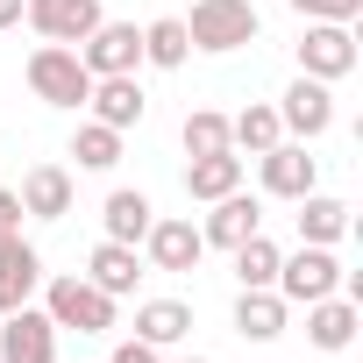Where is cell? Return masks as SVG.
I'll use <instances>...</instances> for the list:
<instances>
[{
  "instance_id": "cell-1",
  "label": "cell",
  "mask_w": 363,
  "mask_h": 363,
  "mask_svg": "<svg viewBox=\"0 0 363 363\" xmlns=\"http://www.w3.org/2000/svg\"><path fill=\"white\" fill-rule=\"evenodd\" d=\"M186 22V36H193V50H242V43H257V29H264V15L250 8V0H193V15H178Z\"/></svg>"
},
{
  "instance_id": "cell-2",
  "label": "cell",
  "mask_w": 363,
  "mask_h": 363,
  "mask_svg": "<svg viewBox=\"0 0 363 363\" xmlns=\"http://www.w3.org/2000/svg\"><path fill=\"white\" fill-rule=\"evenodd\" d=\"M29 93H36L43 107H86L93 72L79 65L72 43H43V50H29Z\"/></svg>"
},
{
  "instance_id": "cell-3",
  "label": "cell",
  "mask_w": 363,
  "mask_h": 363,
  "mask_svg": "<svg viewBox=\"0 0 363 363\" xmlns=\"http://www.w3.org/2000/svg\"><path fill=\"white\" fill-rule=\"evenodd\" d=\"M271 292H278L285 306H313V299L342 292V264H335V250H320V242H299V257H278V278H271Z\"/></svg>"
},
{
  "instance_id": "cell-4",
  "label": "cell",
  "mask_w": 363,
  "mask_h": 363,
  "mask_svg": "<svg viewBox=\"0 0 363 363\" xmlns=\"http://www.w3.org/2000/svg\"><path fill=\"white\" fill-rule=\"evenodd\" d=\"M43 313L57 320V335H65V328H79V335H107V328H114V299H107L93 278H50Z\"/></svg>"
},
{
  "instance_id": "cell-5",
  "label": "cell",
  "mask_w": 363,
  "mask_h": 363,
  "mask_svg": "<svg viewBox=\"0 0 363 363\" xmlns=\"http://www.w3.org/2000/svg\"><path fill=\"white\" fill-rule=\"evenodd\" d=\"M292 50H299V72L320 79V86H335V79L356 72V29L349 22H306V36Z\"/></svg>"
},
{
  "instance_id": "cell-6",
  "label": "cell",
  "mask_w": 363,
  "mask_h": 363,
  "mask_svg": "<svg viewBox=\"0 0 363 363\" xmlns=\"http://www.w3.org/2000/svg\"><path fill=\"white\" fill-rule=\"evenodd\" d=\"M0 363H57V320L43 306L0 313Z\"/></svg>"
},
{
  "instance_id": "cell-7",
  "label": "cell",
  "mask_w": 363,
  "mask_h": 363,
  "mask_svg": "<svg viewBox=\"0 0 363 363\" xmlns=\"http://www.w3.org/2000/svg\"><path fill=\"white\" fill-rule=\"evenodd\" d=\"M278 128L292 135V143H313V135H328L335 128V93L320 86V79H292L285 86V100H278Z\"/></svg>"
},
{
  "instance_id": "cell-8",
  "label": "cell",
  "mask_w": 363,
  "mask_h": 363,
  "mask_svg": "<svg viewBox=\"0 0 363 363\" xmlns=\"http://www.w3.org/2000/svg\"><path fill=\"white\" fill-rule=\"evenodd\" d=\"M22 22L43 36V43H86L107 15H100V0H29V8H22Z\"/></svg>"
},
{
  "instance_id": "cell-9",
  "label": "cell",
  "mask_w": 363,
  "mask_h": 363,
  "mask_svg": "<svg viewBox=\"0 0 363 363\" xmlns=\"http://www.w3.org/2000/svg\"><path fill=\"white\" fill-rule=\"evenodd\" d=\"M257 178H264L271 200H306L320 186V157H306V143H271L257 157Z\"/></svg>"
},
{
  "instance_id": "cell-10",
  "label": "cell",
  "mask_w": 363,
  "mask_h": 363,
  "mask_svg": "<svg viewBox=\"0 0 363 363\" xmlns=\"http://www.w3.org/2000/svg\"><path fill=\"white\" fill-rule=\"evenodd\" d=\"M79 65H86L93 79H121V72H135V65H143V29H135V22H100V29L79 43Z\"/></svg>"
},
{
  "instance_id": "cell-11",
  "label": "cell",
  "mask_w": 363,
  "mask_h": 363,
  "mask_svg": "<svg viewBox=\"0 0 363 363\" xmlns=\"http://www.w3.org/2000/svg\"><path fill=\"white\" fill-rule=\"evenodd\" d=\"M207 207H214V214L200 221V242H207V250H235V242H250V235L264 228V207H257L242 186L221 193V200H207Z\"/></svg>"
},
{
  "instance_id": "cell-12",
  "label": "cell",
  "mask_w": 363,
  "mask_h": 363,
  "mask_svg": "<svg viewBox=\"0 0 363 363\" xmlns=\"http://www.w3.org/2000/svg\"><path fill=\"white\" fill-rule=\"evenodd\" d=\"M36 285H43V257H36V242L0 235V313L29 306V299H36Z\"/></svg>"
},
{
  "instance_id": "cell-13",
  "label": "cell",
  "mask_w": 363,
  "mask_h": 363,
  "mask_svg": "<svg viewBox=\"0 0 363 363\" xmlns=\"http://www.w3.org/2000/svg\"><path fill=\"white\" fill-rule=\"evenodd\" d=\"M22 214H36V221H65L72 214V200H79V186H72V171L65 164H36V171H22Z\"/></svg>"
},
{
  "instance_id": "cell-14",
  "label": "cell",
  "mask_w": 363,
  "mask_h": 363,
  "mask_svg": "<svg viewBox=\"0 0 363 363\" xmlns=\"http://www.w3.org/2000/svg\"><path fill=\"white\" fill-rule=\"evenodd\" d=\"M157 271H200V257H207V242H200V228L193 221H150V235L135 242Z\"/></svg>"
},
{
  "instance_id": "cell-15",
  "label": "cell",
  "mask_w": 363,
  "mask_h": 363,
  "mask_svg": "<svg viewBox=\"0 0 363 363\" xmlns=\"http://www.w3.org/2000/svg\"><path fill=\"white\" fill-rule=\"evenodd\" d=\"M86 107H93V121H107V128H135L143 114H150V100H143V86H135V72H121V79H93V93H86Z\"/></svg>"
},
{
  "instance_id": "cell-16",
  "label": "cell",
  "mask_w": 363,
  "mask_h": 363,
  "mask_svg": "<svg viewBox=\"0 0 363 363\" xmlns=\"http://www.w3.org/2000/svg\"><path fill=\"white\" fill-rule=\"evenodd\" d=\"M356 328H363V313H356V299H349V292H328V299H313V306H306V342H313V349H328V356H335V349H349V342H356Z\"/></svg>"
},
{
  "instance_id": "cell-17",
  "label": "cell",
  "mask_w": 363,
  "mask_h": 363,
  "mask_svg": "<svg viewBox=\"0 0 363 363\" xmlns=\"http://www.w3.org/2000/svg\"><path fill=\"white\" fill-rule=\"evenodd\" d=\"M299 207V242H320V250H335L342 235H349V200H335V193H306V200H292Z\"/></svg>"
},
{
  "instance_id": "cell-18",
  "label": "cell",
  "mask_w": 363,
  "mask_h": 363,
  "mask_svg": "<svg viewBox=\"0 0 363 363\" xmlns=\"http://www.w3.org/2000/svg\"><path fill=\"white\" fill-rule=\"evenodd\" d=\"M186 335H193V306L186 299H143L135 306V342L171 349V342H186Z\"/></svg>"
},
{
  "instance_id": "cell-19",
  "label": "cell",
  "mask_w": 363,
  "mask_h": 363,
  "mask_svg": "<svg viewBox=\"0 0 363 363\" xmlns=\"http://www.w3.org/2000/svg\"><path fill=\"white\" fill-rule=\"evenodd\" d=\"M79 278H93L107 299H121V292H135V278H143V257H135V242H100V250H93V264H86Z\"/></svg>"
},
{
  "instance_id": "cell-20",
  "label": "cell",
  "mask_w": 363,
  "mask_h": 363,
  "mask_svg": "<svg viewBox=\"0 0 363 363\" xmlns=\"http://www.w3.org/2000/svg\"><path fill=\"white\" fill-rule=\"evenodd\" d=\"M285 313H292V306H285L271 285H257V292L235 299V335H242V342H278V335H285Z\"/></svg>"
},
{
  "instance_id": "cell-21",
  "label": "cell",
  "mask_w": 363,
  "mask_h": 363,
  "mask_svg": "<svg viewBox=\"0 0 363 363\" xmlns=\"http://www.w3.org/2000/svg\"><path fill=\"white\" fill-rule=\"evenodd\" d=\"M242 186V157L235 150H214V157H193L186 164V193L193 200H221V193H235Z\"/></svg>"
},
{
  "instance_id": "cell-22",
  "label": "cell",
  "mask_w": 363,
  "mask_h": 363,
  "mask_svg": "<svg viewBox=\"0 0 363 363\" xmlns=\"http://www.w3.org/2000/svg\"><path fill=\"white\" fill-rule=\"evenodd\" d=\"M100 221H107V242H143L150 235V221H157V207L143 200V193H107V207H100Z\"/></svg>"
},
{
  "instance_id": "cell-23",
  "label": "cell",
  "mask_w": 363,
  "mask_h": 363,
  "mask_svg": "<svg viewBox=\"0 0 363 363\" xmlns=\"http://www.w3.org/2000/svg\"><path fill=\"white\" fill-rule=\"evenodd\" d=\"M186 57H193V36H186V22H178V15H164V22H150V29H143V65L178 72Z\"/></svg>"
},
{
  "instance_id": "cell-24",
  "label": "cell",
  "mask_w": 363,
  "mask_h": 363,
  "mask_svg": "<svg viewBox=\"0 0 363 363\" xmlns=\"http://www.w3.org/2000/svg\"><path fill=\"white\" fill-rule=\"evenodd\" d=\"M271 143H285V128H278V107H242L235 121H228V150H250V157H264Z\"/></svg>"
},
{
  "instance_id": "cell-25",
  "label": "cell",
  "mask_w": 363,
  "mask_h": 363,
  "mask_svg": "<svg viewBox=\"0 0 363 363\" xmlns=\"http://www.w3.org/2000/svg\"><path fill=\"white\" fill-rule=\"evenodd\" d=\"M228 257H235V285H242V292H257V285H271V278H278V257H285V250L257 228V235H250V242H235Z\"/></svg>"
},
{
  "instance_id": "cell-26",
  "label": "cell",
  "mask_w": 363,
  "mask_h": 363,
  "mask_svg": "<svg viewBox=\"0 0 363 363\" xmlns=\"http://www.w3.org/2000/svg\"><path fill=\"white\" fill-rule=\"evenodd\" d=\"M72 157H79V171H114V164H121V128L86 121V128L72 135Z\"/></svg>"
},
{
  "instance_id": "cell-27",
  "label": "cell",
  "mask_w": 363,
  "mask_h": 363,
  "mask_svg": "<svg viewBox=\"0 0 363 363\" xmlns=\"http://www.w3.org/2000/svg\"><path fill=\"white\" fill-rule=\"evenodd\" d=\"M178 143H186V157H214V150H228V114L193 107V114H186V128H178Z\"/></svg>"
},
{
  "instance_id": "cell-28",
  "label": "cell",
  "mask_w": 363,
  "mask_h": 363,
  "mask_svg": "<svg viewBox=\"0 0 363 363\" xmlns=\"http://www.w3.org/2000/svg\"><path fill=\"white\" fill-rule=\"evenodd\" d=\"M292 8H299L306 22H356L363 0H292Z\"/></svg>"
},
{
  "instance_id": "cell-29",
  "label": "cell",
  "mask_w": 363,
  "mask_h": 363,
  "mask_svg": "<svg viewBox=\"0 0 363 363\" xmlns=\"http://www.w3.org/2000/svg\"><path fill=\"white\" fill-rule=\"evenodd\" d=\"M0 235H22V200L0 186Z\"/></svg>"
},
{
  "instance_id": "cell-30",
  "label": "cell",
  "mask_w": 363,
  "mask_h": 363,
  "mask_svg": "<svg viewBox=\"0 0 363 363\" xmlns=\"http://www.w3.org/2000/svg\"><path fill=\"white\" fill-rule=\"evenodd\" d=\"M107 363H157V349H150V342H121Z\"/></svg>"
},
{
  "instance_id": "cell-31",
  "label": "cell",
  "mask_w": 363,
  "mask_h": 363,
  "mask_svg": "<svg viewBox=\"0 0 363 363\" xmlns=\"http://www.w3.org/2000/svg\"><path fill=\"white\" fill-rule=\"evenodd\" d=\"M22 8H29V0H0V29H15V22H22Z\"/></svg>"
},
{
  "instance_id": "cell-32",
  "label": "cell",
  "mask_w": 363,
  "mask_h": 363,
  "mask_svg": "<svg viewBox=\"0 0 363 363\" xmlns=\"http://www.w3.org/2000/svg\"><path fill=\"white\" fill-rule=\"evenodd\" d=\"M186 363H207V356H186Z\"/></svg>"
}]
</instances>
